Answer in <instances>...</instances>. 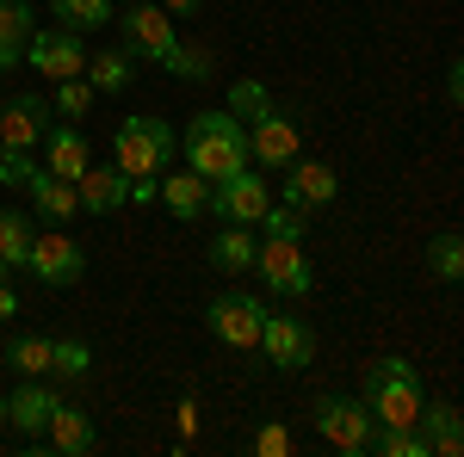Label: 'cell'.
<instances>
[{
	"instance_id": "obj_12",
	"label": "cell",
	"mask_w": 464,
	"mask_h": 457,
	"mask_svg": "<svg viewBox=\"0 0 464 457\" xmlns=\"http://www.w3.org/2000/svg\"><path fill=\"white\" fill-rule=\"evenodd\" d=\"M25 62L50 81H74L87 74V56H81V32H63V25H44V32L25 37Z\"/></svg>"
},
{
	"instance_id": "obj_6",
	"label": "cell",
	"mask_w": 464,
	"mask_h": 457,
	"mask_svg": "<svg viewBox=\"0 0 464 457\" xmlns=\"http://www.w3.org/2000/svg\"><path fill=\"white\" fill-rule=\"evenodd\" d=\"M260 321H266V303L248 297V290H223V297H211V309H205L211 340L229 347V352H254L260 347Z\"/></svg>"
},
{
	"instance_id": "obj_20",
	"label": "cell",
	"mask_w": 464,
	"mask_h": 457,
	"mask_svg": "<svg viewBox=\"0 0 464 457\" xmlns=\"http://www.w3.org/2000/svg\"><path fill=\"white\" fill-rule=\"evenodd\" d=\"M44 445L63 452V457L93 452V421H87L81 408H69V402H56V414H50V426H44Z\"/></svg>"
},
{
	"instance_id": "obj_2",
	"label": "cell",
	"mask_w": 464,
	"mask_h": 457,
	"mask_svg": "<svg viewBox=\"0 0 464 457\" xmlns=\"http://www.w3.org/2000/svg\"><path fill=\"white\" fill-rule=\"evenodd\" d=\"M365 408H372V421L378 426H415L421 421V371L409 365V358H372L365 365V395H359Z\"/></svg>"
},
{
	"instance_id": "obj_14",
	"label": "cell",
	"mask_w": 464,
	"mask_h": 457,
	"mask_svg": "<svg viewBox=\"0 0 464 457\" xmlns=\"http://www.w3.org/2000/svg\"><path fill=\"white\" fill-rule=\"evenodd\" d=\"M56 402H63V395H50L37 377H25V384L6 395V426H19V433H25V445L44 452V426H50V414H56Z\"/></svg>"
},
{
	"instance_id": "obj_39",
	"label": "cell",
	"mask_w": 464,
	"mask_h": 457,
	"mask_svg": "<svg viewBox=\"0 0 464 457\" xmlns=\"http://www.w3.org/2000/svg\"><path fill=\"white\" fill-rule=\"evenodd\" d=\"M446 100H452V106H459V100H464V74H459V62L446 69Z\"/></svg>"
},
{
	"instance_id": "obj_16",
	"label": "cell",
	"mask_w": 464,
	"mask_h": 457,
	"mask_svg": "<svg viewBox=\"0 0 464 457\" xmlns=\"http://www.w3.org/2000/svg\"><path fill=\"white\" fill-rule=\"evenodd\" d=\"M25 192H32V211L44 216V223H74V216H81V198H74V179L50 174V167H37V174L25 179Z\"/></svg>"
},
{
	"instance_id": "obj_36",
	"label": "cell",
	"mask_w": 464,
	"mask_h": 457,
	"mask_svg": "<svg viewBox=\"0 0 464 457\" xmlns=\"http://www.w3.org/2000/svg\"><path fill=\"white\" fill-rule=\"evenodd\" d=\"M155 192H161V174H143V179H130V205H155Z\"/></svg>"
},
{
	"instance_id": "obj_1",
	"label": "cell",
	"mask_w": 464,
	"mask_h": 457,
	"mask_svg": "<svg viewBox=\"0 0 464 457\" xmlns=\"http://www.w3.org/2000/svg\"><path fill=\"white\" fill-rule=\"evenodd\" d=\"M179 148H186V167L198 179H223L236 167H248V124L229 111H192L179 130Z\"/></svg>"
},
{
	"instance_id": "obj_40",
	"label": "cell",
	"mask_w": 464,
	"mask_h": 457,
	"mask_svg": "<svg viewBox=\"0 0 464 457\" xmlns=\"http://www.w3.org/2000/svg\"><path fill=\"white\" fill-rule=\"evenodd\" d=\"M0 426H6V395H0Z\"/></svg>"
},
{
	"instance_id": "obj_8",
	"label": "cell",
	"mask_w": 464,
	"mask_h": 457,
	"mask_svg": "<svg viewBox=\"0 0 464 457\" xmlns=\"http://www.w3.org/2000/svg\"><path fill=\"white\" fill-rule=\"evenodd\" d=\"M266 205H273V186L260 167H236V174L211 179V216H223V223H260Z\"/></svg>"
},
{
	"instance_id": "obj_4",
	"label": "cell",
	"mask_w": 464,
	"mask_h": 457,
	"mask_svg": "<svg viewBox=\"0 0 464 457\" xmlns=\"http://www.w3.org/2000/svg\"><path fill=\"white\" fill-rule=\"evenodd\" d=\"M316 433H322V445H328V452L365 457V452H372L378 421H372V408H365L359 395H322V402H316Z\"/></svg>"
},
{
	"instance_id": "obj_18",
	"label": "cell",
	"mask_w": 464,
	"mask_h": 457,
	"mask_svg": "<svg viewBox=\"0 0 464 457\" xmlns=\"http://www.w3.org/2000/svg\"><path fill=\"white\" fill-rule=\"evenodd\" d=\"M155 198H161L179 223H198V216H211V179H198L192 167H186V174L161 179V192H155Z\"/></svg>"
},
{
	"instance_id": "obj_42",
	"label": "cell",
	"mask_w": 464,
	"mask_h": 457,
	"mask_svg": "<svg viewBox=\"0 0 464 457\" xmlns=\"http://www.w3.org/2000/svg\"><path fill=\"white\" fill-rule=\"evenodd\" d=\"M0 155H6V142H0Z\"/></svg>"
},
{
	"instance_id": "obj_37",
	"label": "cell",
	"mask_w": 464,
	"mask_h": 457,
	"mask_svg": "<svg viewBox=\"0 0 464 457\" xmlns=\"http://www.w3.org/2000/svg\"><path fill=\"white\" fill-rule=\"evenodd\" d=\"M13 316H19V290H13L6 272H0V321H13Z\"/></svg>"
},
{
	"instance_id": "obj_3",
	"label": "cell",
	"mask_w": 464,
	"mask_h": 457,
	"mask_svg": "<svg viewBox=\"0 0 464 457\" xmlns=\"http://www.w3.org/2000/svg\"><path fill=\"white\" fill-rule=\"evenodd\" d=\"M174 155H179V130L168 118H124V124L111 130V167L124 179L168 174Z\"/></svg>"
},
{
	"instance_id": "obj_17",
	"label": "cell",
	"mask_w": 464,
	"mask_h": 457,
	"mask_svg": "<svg viewBox=\"0 0 464 457\" xmlns=\"http://www.w3.org/2000/svg\"><path fill=\"white\" fill-rule=\"evenodd\" d=\"M44 130H50V111H44V100H6V111H0V142L6 148H25L32 155L37 142H44Z\"/></svg>"
},
{
	"instance_id": "obj_41",
	"label": "cell",
	"mask_w": 464,
	"mask_h": 457,
	"mask_svg": "<svg viewBox=\"0 0 464 457\" xmlns=\"http://www.w3.org/2000/svg\"><path fill=\"white\" fill-rule=\"evenodd\" d=\"M124 6H137V0H124Z\"/></svg>"
},
{
	"instance_id": "obj_31",
	"label": "cell",
	"mask_w": 464,
	"mask_h": 457,
	"mask_svg": "<svg viewBox=\"0 0 464 457\" xmlns=\"http://www.w3.org/2000/svg\"><path fill=\"white\" fill-rule=\"evenodd\" d=\"M266 111H273V93H266L260 81H236V87H229V118L254 124V118H266Z\"/></svg>"
},
{
	"instance_id": "obj_19",
	"label": "cell",
	"mask_w": 464,
	"mask_h": 457,
	"mask_svg": "<svg viewBox=\"0 0 464 457\" xmlns=\"http://www.w3.org/2000/svg\"><path fill=\"white\" fill-rule=\"evenodd\" d=\"M93 161V148H87V137L74 130V124H50L44 130V167L63 179H81V167Z\"/></svg>"
},
{
	"instance_id": "obj_24",
	"label": "cell",
	"mask_w": 464,
	"mask_h": 457,
	"mask_svg": "<svg viewBox=\"0 0 464 457\" xmlns=\"http://www.w3.org/2000/svg\"><path fill=\"white\" fill-rule=\"evenodd\" d=\"M50 13H56L63 32H106L111 19H118L111 0H50Z\"/></svg>"
},
{
	"instance_id": "obj_30",
	"label": "cell",
	"mask_w": 464,
	"mask_h": 457,
	"mask_svg": "<svg viewBox=\"0 0 464 457\" xmlns=\"http://www.w3.org/2000/svg\"><path fill=\"white\" fill-rule=\"evenodd\" d=\"M161 69L174 74V81H186V87H198V81H211V56H205V50H192V43H174Z\"/></svg>"
},
{
	"instance_id": "obj_7",
	"label": "cell",
	"mask_w": 464,
	"mask_h": 457,
	"mask_svg": "<svg viewBox=\"0 0 464 457\" xmlns=\"http://www.w3.org/2000/svg\"><path fill=\"white\" fill-rule=\"evenodd\" d=\"M254 272L266 279L273 297H310V290H316V266H310L304 242H279V235H266V242L254 247Z\"/></svg>"
},
{
	"instance_id": "obj_15",
	"label": "cell",
	"mask_w": 464,
	"mask_h": 457,
	"mask_svg": "<svg viewBox=\"0 0 464 457\" xmlns=\"http://www.w3.org/2000/svg\"><path fill=\"white\" fill-rule=\"evenodd\" d=\"M74 198H81V216H111L130 205V179L118 174V167H81V179H74Z\"/></svg>"
},
{
	"instance_id": "obj_5",
	"label": "cell",
	"mask_w": 464,
	"mask_h": 457,
	"mask_svg": "<svg viewBox=\"0 0 464 457\" xmlns=\"http://www.w3.org/2000/svg\"><path fill=\"white\" fill-rule=\"evenodd\" d=\"M25 272H32L37 284H50V290H69V284H81V272H87V247L74 242L63 223H50L44 235H32Z\"/></svg>"
},
{
	"instance_id": "obj_11",
	"label": "cell",
	"mask_w": 464,
	"mask_h": 457,
	"mask_svg": "<svg viewBox=\"0 0 464 457\" xmlns=\"http://www.w3.org/2000/svg\"><path fill=\"white\" fill-rule=\"evenodd\" d=\"M118 25H124V50H130V56H143V62H168V50L179 43L174 19H168L155 0H137Z\"/></svg>"
},
{
	"instance_id": "obj_25",
	"label": "cell",
	"mask_w": 464,
	"mask_h": 457,
	"mask_svg": "<svg viewBox=\"0 0 464 457\" xmlns=\"http://www.w3.org/2000/svg\"><path fill=\"white\" fill-rule=\"evenodd\" d=\"M130 50L124 43H111V50H100V56H87V81H93V93H124L130 87Z\"/></svg>"
},
{
	"instance_id": "obj_26",
	"label": "cell",
	"mask_w": 464,
	"mask_h": 457,
	"mask_svg": "<svg viewBox=\"0 0 464 457\" xmlns=\"http://www.w3.org/2000/svg\"><path fill=\"white\" fill-rule=\"evenodd\" d=\"M25 253H32V216L0 211V272H25Z\"/></svg>"
},
{
	"instance_id": "obj_10",
	"label": "cell",
	"mask_w": 464,
	"mask_h": 457,
	"mask_svg": "<svg viewBox=\"0 0 464 457\" xmlns=\"http://www.w3.org/2000/svg\"><path fill=\"white\" fill-rule=\"evenodd\" d=\"M279 198H285L291 211H328L334 198H341V174L328 167V161H285V179H279Z\"/></svg>"
},
{
	"instance_id": "obj_28",
	"label": "cell",
	"mask_w": 464,
	"mask_h": 457,
	"mask_svg": "<svg viewBox=\"0 0 464 457\" xmlns=\"http://www.w3.org/2000/svg\"><path fill=\"white\" fill-rule=\"evenodd\" d=\"M6 365H13L19 377H44V371H50V334H19V340L6 347Z\"/></svg>"
},
{
	"instance_id": "obj_38",
	"label": "cell",
	"mask_w": 464,
	"mask_h": 457,
	"mask_svg": "<svg viewBox=\"0 0 464 457\" xmlns=\"http://www.w3.org/2000/svg\"><path fill=\"white\" fill-rule=\"evenodd\" d=\"M155 6H161V13H168V19H192V13H198V6H205V0H155Z\"/></svg>"
},
{
	"instance_id": "obj_35",
	"label": "cell",
	"mask_w": 464,
	"mask_h": 457,
	"mask_svg": "<svg viewBox=\"0 0 464 457\" xmlns=\"http://www.w3.org/2000/svg\"><path fill=\"white\" fill-rule=\"evenodd\" d=\"M254 452H260V457H285L291 452V433H285V426H260V433H254Z\"/></svg>"
},
{
	"instance_id": "obj_27",
	"label": "cell",
	"mask_w": 464,
	"mask_h": 457,
	"mask_svg": "<svg viewBox=\"0 0 464 457\" xmlns=\"http://www.w3.org/2000/svg\"><path fill=\"white\" fill-rule=\"evenodd\" d=\"M428 272L440 284H459L464 279V235L459 229H440V235H428Z\"/></svg>"
},
{
	"instance_id": "obj_21",
	"label": "cell",
	"mask_w": 464,
	"mask_h": 457,
	"mask_svg": "<svg viewBox=\"0 0 464 457\" xmlns=\"http://www.w3.org/2000/svg\"><path fill=\"white\" fill-rule=\"evenodd\" d=\"M254 235H248V223H223L211 235V266L217 272H254Z\"/></svg>"
},
{
	"instance_id": "obj_29",
	"label": "cell",
	"mask_w": 464,
	"mask_h": 457,
	"mask_svg": "<svg viewBox=\"0 0 464 457\" xmlns=\"http://www.w3.org/2000/svg\"><path fill=\"white\" fill-rule=\"evenodd\" d=\"M50 371H56L63 384H81V377L93 371V347H87V340H50Z\"/></svg>"
},
{
	"instance_id": "obj_33",
	"label": "cell",
	"mask_w": 464,
	"mask_h": 457,
	"mask_svg": "<svg viewBox=\"0 0 464 457\" xmlns=\"http://www.w3.org/2000/svg\"><path fill=\"white\" fill-rule=\"evenodd\" d=\"M93 100H100V93H93V81H87V74L56 81V111H63V118H87V111H93Z\"/></svg>"
},
{
	"instance_id": "obj_13",
	"label": "cell",
	"mask_w": 464,
	"mask_h": 457,
	"mask_svg": "<svg viewBox=\"0 0 464 457\" xmlns=\"http://www.w3.org/2000/svg\"><path fill=\"white\" fill-rule=\"evenodd\" d=\"M297 155H304V137H297V124H291L279 106L248 124V161H260V167H285V161H297Z\"/></svg>"
},
{
	"instance_id": "obj_32",
	"label": "cell",
	"mask_w": 464,
	"mask_h": 457,
	"mask_svg": "<svg viewBox=\"0 0 464 457\" xmlns=\"http://www.w3.org/2000/svg\"><path fill=\"white\" fill-rule=\"evenodd\" d=\"M260 229L279 235V242H304V235H310V216L291 211V205H266V211H260Z\"/></svg>"
},
{
	"instance_id": "obj_9",
	"label": "cell",
	"mask_w": 464,
	"mask_h": 457,
	"mask_svg": "<svg viewBox=\"0 0 464 457\" xmlns=\"http://www.w3.org/2000/svg\"><path fill=\"white\" fill-rule=\"evenodd\" d=\"M266 352V365H279V371H304L310 358H316V328L297 316H273L266 309V321H260V347Z\"/></svg>"
},
{
	"instance_id": "obj_23",
	"label": "cell",
	"mask_w": 464,
	"mask_h": 457,
	"mask_svg": "<svg viewBox=\"0 0 464 457\" xmlns=\"http://www.w3.org/2000/svg\"><path fill=\"white\" fill-rule=\"evenodd\" d=\"M421 433H428V452L433 457H459V445H464V433H459V408H452V402H421Z\"/></svg>"
},
{
	"instance_id": "obj_34",
	"label": "cell",
	"mask_w": 464,
	"mask_h": 457,
	"mask_svg": "<svg viewBox=\"0 0 464 457\" xmlns=\"http://www.w3.org/2000/svg\"><path fill=\"white\" fill-rule=\"evenodd\" d=\"M37 174V161L25 155V148H6L0 155V186H13V192H25V179Z\"/></svg>"
},
{
	"instance_id": "obj_22",
	"label": "cell",
	"mask_w": 464,
	"mask_h": 457,
	"mask_svg": "<svg viewBox=\"0 0 464 457\" xmlns=\"http://www.w3.org/2000/svg\"><path fill=\"white\" fill-rule=\"evenodd\" d=\"M25 37H32V6L25 0H0V69L25 62Z\"/></svg>"
}]
</instances>
